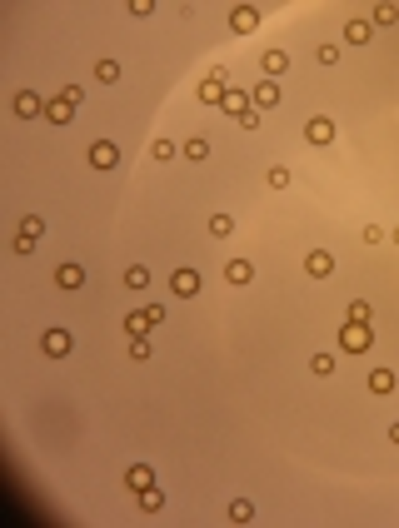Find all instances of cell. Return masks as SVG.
I'll use <instances>...</instances> for the list:
<instances>
[{"instance_id": "6da1fadb", "label": "cell", "mask_w": 399, "mask_h": 528, "mask_svg": "<svg viewBox=\"0 0 399 528\" xmlns=\"http://www.w3.org/2000/svg\"><path fill=\"white\" fill-rule=\"evenodd\" d=\"M340 349H345V354H369V349H374V329L345 319V324H340Z\"/></svg>"}, {"instance_id": "7a4b0ae2", "label": "cell", "mask_w": 399, "mask_h": 528, "mask_svg": "<svg viewBox=\"0 0 399 528\" xmlns=\"http://www.w3.org/2000/svg\"><path fill=\"white\" fill-rule=\"evenodd\" d=\"M40 235H45V220H40V215H25V220H20V235H15V255H35V244H40Z\"/></svg>"}, {"instance_id": "3957f363", "label": "cell", "mask_w": 399, "mask_h": 528, "mask_svg": "<svg viewBox=\"0 0 399 528\" xmlns=\"http://www.w3.org/2000/svg\"><path fill=\"white\" fill-rule=\"evenodd\" d=\"M170 294H175V299H195V294H200V274H195L190 264H180V269L170 274Z\"/></svg>"}, {"instance_id": "277c9868", "label": "cell", "mask_w": 399, "mask_h": 528, "mask_svg": "<svg viewBox=\"0 0 399 528\" xmlns=\"http://www.w3.org/2000/svg\"><path fill=\"white\" fill-rule=\"evenodd\" d=\"M85 160H90V170H115V165H120V150H115L110 140H95L90 150H85Z\"/></svg>"}, {"instance_id": "5b68a950", "label": "cell", "mask_w": 399, "mask_h": 528, "mask_svg": "<svg viewBox=\"0 0 399 528\" xmlns=\"http://www.w3.org/2000/svg\"><path fill=\"white\" fill-rule=\"evenodd\" d=\"M229 30H235V35H255L260 30V10L255 6H235V10H229Z\"/></svg>"}, {"instance_id": "8992f818", "label": "cell", "mask_w": 399, "mask_h": 528, "mask_svg": "<svg viewBox=\"0 0 399 528\" xmlns=\"http://www.w3.org/2000/svg\"><path fill=\"white\" fill-rule=\"evenodd\" d=\"M305 274H309V279H329V274H334V255H329V249H309V255H305Z\"/></svg>"}, {"instance_id": "52a82bcc", "label": "cell", "mask_w": 399, "mask_h": 528, "mask_svg": "<svg viewBox=\"0 0 399 528\" xmlns=\"http://www.w3.org/2000/svg\"><path fill=\"white\" fill-rule=\"evenodd\" d=\"M10 105H15V115H20V120H35V115H45V100H40L35 90H15V100H10Z\"/></svg>"}, {"instance_id": "ba28073f", "label": "cell", "mask_w": 399, "mask_h": 528, "mask_svg": "<svg viewBox=\"0 0 399 528\" xmlns=\"http://www.w3.org/2000/svg\"><path fill=\"white\" fill-rule=\"evenodd\" d=\"M225 90H229L225 70H209V75H205V85H200V100H205V105H220V100H225Z\"/></svg>"}, {"instance_id": "9c48e42d", "label": "cell", "mask_w": 399, "mask_h": 528, "mask_svg": "<svg viewBox=\"0 0 399 528\" xmlns=\"http://www.w3.org/2000/svg\"><path fill=\"white\" fill-rule=\"evenodd\" d=\"M305 140L309 145H334V120H325V115L305 120Z\"/></svg>"}, {"instance_id": "30bf717a", "label": "cell", "mask_w": 399, "mask_h": 528, "mask_svg": "<svg viewBox=\"0 0 399 528\" xmlns=\"http://www.w3.org/2000/svg\"><path fill=\"white\" fill-rule=\"evenodd\" d=\"M249 105H255V110H275V105H280V85H275V80H260V85L249 90Z\"/></svg>"}, {"instance_id": "8fae6325", "label": "cell", "mask_w": 399, "mask_h": 528, "mask_svg": "<svg viewBox=\"0 0 399 528\" xmlns=\"http://www.w3.org/2000/svg\"><path fill=\"white\" fill-rule=\"evenodd\" d=\"M40 349H45L50 359H65L70 354V334L65 329H45V334H40Z\"/></svg>"}, {"instance_id": "7c38bea8", "label": "cell", "mask_w": 399, "mask_h": 528, "mask_svg": "<svg viewBox=\"0 0 399 528\" xmlns=\"http://www.w3.org/2000/svg\"><path fill=\"white\" fill-rule=\"evenodd\" d=\"M260 70H265V80H280V75L289 70V55H285L280 45H275V50H265V55H260Z\"/></svg>"}, {"instance_id": "4fadbf2b", "label": "cell", "mask_w": 399, "mask_h": 528, "mask_svg": "<svg viewBox=\"0 0 399 528\" xmlns=\"http://www.w3.org/2000/svg\"><path fill=\"white\" fill-rule=\"evenodd\" d=\"M369 40H374V20H349V25H345V45H369Z\"/></svg>"}, {"instance_id": "5bb4252c", "label": "cell", "mask_w": 399, "mask_h": 528, "mask_svg": "<svg viewBox=\"0 0 399 528\" xmlns=\"http://www.w3.org/2000/svg\"><path fill=\"white\" fill-rule=\"evenodd\" d=\"M45 120H50V125H70V120H75V105H70L65 95L45 100Z\"/></svg>"}, {"instance_id": "9a60e30c", "label": "cell", "mask_w": 399, "mask_h": 528, "mask_svg": "<svg viewBox=\"0 0 399 528\" xmlns=\"http://www.w3.org/2000/svg\"><path fill=\"white\" fill-rule=\"evenodd\" d=\"M220 110H225L229 120H240V115L249 110V90H225V100H220Z\"/></svg>"}, {"instance_id": "2e32d148", "label": "cell", "mask_w": 399, "mask_h": 528, "mask_svg": "<svg viewBox=\"0 0 399 528\" xmlns=\"http://www.w3.org/2000/svg\"><path fill=\"white\" fill-rule=\"evenodd\" d=\"M125 483H130V489H135V494H145V489H155V469H150V463H135V469H130V474H125Z\"/></svg>"}, {"instance_id": "e0dca14e", "label": "cell", "mask_w": 399, "mask_h": 528, "mask_svg": "<svg viewBox=\"0 0 399 528\" xmlns=\"http://www.w3.org/2000/svg\"><path fill=\"white\" fill-rule=\"evenodd\" d=\"M80 284H85V269L80 264H60L55 269V289H80Z\"/></svg>"}, {"instance_id": "ac0fdd59", "label": "cell", "mask_w": 399, "mask_h": 528, "mask_svg": "<svg viewBox=\"0 0 399 528\" xmlns=\"http://www.w3.org/2000/svg\"><path fill=\"white\" fill-rule=\"evenodd\" d=\"M365 384H369V394H394V369H369V379H365Z\"/></svg>"}, {"instance_id": "d6986e66", "label": "cell", "mask_w": 399, "mask_h": 528, "mask_svg": "<svg viewBox=\"0 0 399 528\" xmlns=\"http://www.w3.org/2000/svg\"><path fill=\"white\" fill-rule=\"evenodd\" d=\"M225 279L229 284H249V279H255V264H249V260H229L225 264Z\"/></svg>"}, {"instance_id": "ffe728a7", "label": "cell", "mask_w": 399, "mask_h": 528, "mask_svg": "<svg viewBox=\"0 0 399 528\" xmlns=\"http://www.w3.org/2000/svg\"><path fill=\"white\" fill-rule=\"evenodd\" d=\"M125 329H130V339H145V334H150L155 324L145 319V309H135V314H125Z\"/></svg>"}, {"instance_id": "44dd1931", "label": "cell", "mask_w": 399, "mask_h": 528, "mask_svg": "<svg viewBox=\"0 0 399 528\" xmlns=\"http://www.w3.org/2000/svg\"><path fill=\"white\" fill-rule=\"evenodd\" d=\"M369 20H374V30H380V25H394V20H399V6H389V0H380V6L369 10Z\"/></svg>"}, {"instance_id": "7402d4cb", "label": "cell", "mask_w": 399, "mask_h": 528, "mask_svg": "<svg viewBox=\"0 0 399 528\" xmlns=\"http://www.w3.org/2000/svg\"><path fill=\"white\" fill-rule=\"evenodd\" d=\"M309 374H320V379H329V374H334V354H329V349H320V354H309Z\"/></svg>"}, {"instance_id": "603a6c76", "label": "cell", "mask_w": 399, "mask_h": 528, "mask_svg": "<svg viewBox=\"0 0 399 528\" xmlns=\"http://www.w3.org/2000/svg\"><path fill=\"white\" fill-rule=\"evenodd\" d=\"M229 523H255V503H249V498H235V503H229Z\"/></svg>"}, {"instance_id": "cb8c5ba5", "label": "cell", "mask_w": 399, "mask_h": 528, "mask_svg": "<svg viewBox=\"0 0 399 528\" xmlns=\"http://www.w3.org/2000/svg\"><path fill=\"white\" fill-rule=\"evenodd\" d=\"M135 503H140V514H160V509H165V494H160V489H145Z\"/></svg>"}, {"instance_id": "d4e9b609", "label": "cell", "mask_w": 399, "mask_h": 528, "mask_svg": "<svg viewBox=\"0 0 399 528\" xmlns=\"http://www.w3.org/2000/svg\"><path fill=\"white\" fill-rule=\"evenodd\" d=\"M95 80H100V85H115V80H120V65H115V60H95Z\"/></svg>"}, {"instance_id": "484cf974", "label": "cell", "mask_w": 399, "mask_h": 528, "mask_svg": "<svg viewBox=\"0 0 399 528\" xmlns=\"http://www.w3.org/2000/svg\"><path fill=\"white\" fill-rule=\"evenodd\" d=\"M209 235H215V240H229V235H235V220H229V215H209Z\"/></svg>"}, {"instance_id": "4316f807", "label": "cell", "mask_w": 399, "mask_h": 528, "mask_svg": "<svg viewBox=\"0 0 399 528\" xmlns=\"http://www.w3.org/2000/svg\"><path fill=\"white\" fill-rule=\"evenodd\" d=\"M145 284H150V269H145V264H130V269H125V289H145Z\"/></svg>"}, {"instance_id": "83f0119b", "label": "cell", "mask_w": 399, "mask_h": 528, "mask_svg": "<svg viewBox=\"0 0 399 528\" xmlns=\"http://www.w3.org/2000/svg\"><path fill=\"white\" fill-rule=\"evenodd\" d=\"M345 319H354V324H369V319H374V309H369L365 299H354V304L345 309Z\"/></svg>"}, {"instance_id": "f1b7e54d", "label": "cell", "mask_w": 399, "mask_h": 528, "mask_svg": "<svg viewBox=\"0 0 399 528\" xmlns=\"http://www.w3.org/2000/svg\"><path fill=\"white\" fill-rule=\"evenodd\" d=\"M180 150H185V160H205V155H209V140H200V135H195V140H185Z\"/></svg>"}, {"instance_id": "f546056e", "label": "cell", "mask_w": 399, "mask_h": 528, "mask_svg": "<svg viewBox=\"0 0 399 528\" xmlns=\"http://www.w3.org/2000/svg\"><path fill=\"white\" fill-rule=\"evenodd\" d=\"M150 155H155V160H175V140H165V135H160V140L150 145Z\"/></svg>"}, {"instance_id": "4dcf8cb0", "label": "cell", "mask_w": 399, "mask_h": 528, "mask_svg": "<svg viewBox=\"0 0 399 528\" xmlns=\"http://www.w3.org/2000/svg\"><path fill=\"white\" fill-rule=\"evenodd\" d=\"M314 60H320V65H340V45H320Z\"/></svg>"}, {"instance_id": "1f68e13d", "label": "cell", "mask_w": 399, "mask_h": 528, "mask_svg": "<svg viewBox=\"0 0 399 528\" xmlns=\"http://www.w3.org/2000/svg\"><path fill=\"white\" fill-rule=\"evenodd\" d=\"M265 184H275V189H285V184H289V170H285V165H275V170H269V175H265Z\"/></svg>"}, {"instance_id": "d6a6232c", "label": "cell", "mask_w": 399, "mask_h": 528, "mask_svg": "<svg viewBox=\"0 0 399 528\" xmlns=\"http://www.w3.org/2000/svg\"><path fill=\"white\" fill-rule=\"evenodd\" d=\"M150 349H155L150 334H145V339H130V354H135V359H150Z\"/></svg>"}, {"instance_id": "836d02e7", "label": "cell", "mask_w": 399, "mask_h": 528, "mask_svg": "<svg viewBox=\"0 0 399 528\" xmlns=\"http://www.w3.org/2000/svg\"><path fill=\"white\" fill-rule=\"evenodd\" d=\"M385 240H389V229H380V224L365 229V244H385Z\"/></svg>"}, {"instance_id": "e575fe53", "label": "cell", "mask_w": 399, "mask_h": 528, "mask_svg": "<svg viewBox=\"0 0 399 528\" xmlns=\"http://www.w3.org/2000/svg\"><path fill=\"white\" fill-rule=\"evenodd\" d=\"M255 125H260V110H255V105H249V110L240 115V130H255Z\"/></svg>"}, {"instance_id": "d590c367", "label": "cell", "mask_w": 399, "mask_h": 528, "mask_svg": "<svg viewBox=\"0 0 399 528\" xmlns=\"http://www.w3.org/2000/svg\"><path fill=\"white\" fill-rule=\"evenodd\" d=\"M389 443H399V419H394V424H389Z\"/></svg>"}, {"instance_id": "8d00e7d4", "label": "cell", "mask_w": 399, "mask_h": 528, "mask_svg": "<svg viewBox=\"0 0 399 528\" xmlns=\"http://www.w3.org/2000/svg\"><path fill=\"white\" fill-rule=\"evenodd\" d=\"M389 240H394V244H399V224H394V229H389Z\"/></svg>"}]
</instances>
